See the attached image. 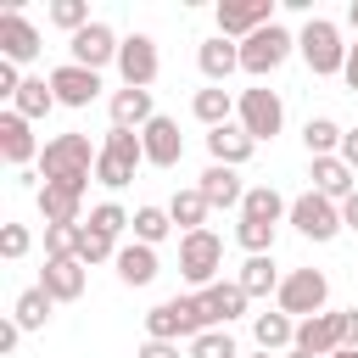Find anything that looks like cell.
Masks as SVG:
<instances>
[{
  "instance_id": "e0dca14e",
  "label": "cell",
  "mask_w": 358,
  "mask_h": 358,
  "mask_svg": "<svg viewBox=\"0 0 358 358\" xmlns=\"http://www.w3.org/2000/svg\"><path fill=\"white\" fill-rule=\"evenodd\" d=\"M0 157H6L11 168H22V162H34V157H39L34 123H28L22 112H0Z\"/></svg>"
},
{
  "instance_id": "b9f144b4",
  "label": "cell",
  "mask_w": 358,
  "mask_h": 358,
  "mask_svg": "<svg viewBox=\"0 0 358 358\" xmlns=\"http://www.w3.org/2000/svg\"><path fill=\"white\" fill-rule=\"evenodd\" d=\"M28 246H34V241H28L22 224H6V229H0V252H6V257H22Z\"/></svg>"
},
{
  "instance_id": "83f0119b",
  "label": "cell",
  "mask_w": 358,
  "mask_h": 358,
  "mask_svg": "<svg viewBox=\"0 0 358 358\" xmlns=\"http://www.w3.org/2000/svg\"><path fill=\"white\" fill-rule=\"evenodd\" d=\"M252 336H257L263 352H280V347L291 352V347H296V319H291V313H257V319H252Z\"/></svg>"
},
{
  "instance_id": "5b68a950",
  "label": "cell",
  "mask_w": 358,
  "mask_h": 358,
  "mask_svg": "<svg viewBox=\"0 0 358 358\" xmlns=\"http://www.w3.org/2000/svg\"><path fill=\"white\" fill-rule=\"evenodd\" d=\"M274 302H280V313H291V319L302 324V319L324 313V302H330V280H324L319 268H291V274L280 280Z\"/></svg>"
},
{
  "instance_id": "2e32d148",
  "label": "cell",
  "mask_w": 358,
  "mask_h": 358,
  "mask_svg": "<svg viewBox=\"0 0 358 358\" xmlns=\"http://www.w3.org/2000/svg\"><path fill=\"white\" fill-rule=\"evenodd\" d=\"M196 296H201V313H207L213 330H229V319H241L246 302H252L235 280H218V285H207V291H196Z\"/></svg>"
},
{
  "instance_id": "603a6c76",
  "label": "cell",
  "mask_w": 358,
  "mask_h": 358,
  "mask_svg": "<svg viewBox=\"0 0 358 358\" xmlns=\"http://www.w3.org/2000/svg\"><path fill=\"white\" fill-rule=\"evenodd\" d=\"M196 190L207 196V207H241V201H246L241 173H235V168H224V162H213V168L201 173V185H196Z\"/></svg>"
},
{
  "instance_id": "d6a6232c",
  "label": "cell",
  "mask_w": 358,
  "mask_h": 358,
  "mask_svg": "<svg viewBox=\"0 0 358 358\" xmlns=\"http://www.w3.org/2000/svg\"><path fill=\"white\" fill-rule=\"evenodd\" d=\"M207 213H213V207H207V196H201V190H173V201H168V218H173V224H185V235L207 229V224H201Z\"/></svg>"
},
{
  "instance_id": "4fadbf2b",
  "label": "cell",
  "mask_w": 358,
  "mask_h": 358,
  "mask_svg": "<svg viewBox=\"0 0 358 358\" xmlns=\"http://www.w3.org/2000/svg\"><path fill=\"white\" fill-rule=\"evenodd\" d=\"M117 50H123V39H117L106 22H90L84 34H73V62L90 67V73H101L106 62H117Z\"/></svg>"
},
{
  "instance_id": "f6af8a7d",
  "label": "cell",
  "mask_w": 358,
  "mask_h": 358,
  "mask_svg": "<svg viewBox=\"0 0 358 358\" xmlns=\"http://www.w3.org/2000/svg\"><path fill=\"white\" fill-rule=\"evenodd\" d=\"M17 341H22V324L6 319V324H0V352H17Z\"/></svg>"
},
{
  "instance_id": "ee69618b",
  "label": "cell",
  "mask_w": 358,
  "mask_h": 358,
  "mask_svg": "<svg viewBox=\"0 0 358 358\" xmlns=\"http://www.w3.org/2000/svg\"><path fill=\"white\" fill-rule=\"evenodd\" d=\"M134 358H179V341H145Z\"/></svg>"
},
{
  "instance_id": "74e56055",
  "label": "cell",
  "mask_w": 358,
  "mask_h": 358,
  "mask_svg": "<svg viewBox=\"0 0 358 358\" xmlns=\"http://www.w3.org/2000/svg\"><path fill=\"white\" fill-rule=\"evenodd\" d=\"M190 358H241V352H235V336L229 330H201L190 341Z\"/></svg>"
},
{
  "instance_id": "484cf974",
  "label": "cell",
  "mask_w": 358,
  "mask_h": 358,
  "mask_svg": "<svg viewBox=\"0 0 358 358\" xmlns=\"http://www.w3.org/2000/svg\"><path fill=\"white\" fill-rule=\"evenodd\" d=\"M241 218H252V224H274V229H280V218H291V201H285L274 185H252L246 201H241Z\"/></svg>"
},
{
  "instance_id": "bcb514c9",
  "label": "cell",
  "mask_w": 358,
  "mask_h": 358,
  "mask_svg": "<svg viewBox=\"0 0 358 358\" xmlns=\"http://www.w3.org/2000/svg\"><path fill=\"white\" fill-rule=\"evenodd\" d=\"M341 162L358 173V129H352V134H341Z\"/></svg>"
},
{
  "instance_id": "4316f807",
  "label": "cell",
  "mask_w": 358,
  "mask_h": 358,
  "mask_svg": "<svg viewBox=\"0 0 358 358\" xmlns=\"http://www.w3.org/2000/svg\"><path fill=\"white\" fill-rule=\"evenodd\" d=\"M117 280L123 285H151L157 280V246H140V241H129V246H117Z\"/></svg>"
},
{
  "instance_id": "f35d334b",
  "label": "cell",
  "mask_w": 358,
  "mask_h": 358,
  "mask_svg": "<svg viewBox=\"0 0 358 358\" xmlns=\"http://www.w3.org/2000/svg\"><path fill=\"white\" fill-rule=\"evenodd\" d=\"M235 241H241L252 257H263V252H274V224H252V218H241V224H235Z\"/></svg>"
},
{
  "instance_id": "ac0fdd59",
  "label": "cell",
  "mask_w": 358,
  "mask_h": 358,
  "mask_svg": "<svg viewBox=\"0 0 358 358\" xmlns=\"http://www.w3.org/2000/svg\"><path fill=\"white\" fill-rule=\"evenodd\" d=\"M296 347L302 352H313V358H330V352H341V313H313V319H302L296 324Z\"/></svg>"
},
{
  "instance_id": "7dc6e473",
  "label": "cell",
  "mask_w": 358,
  "mask_h": 358,
  "mask_svg": "<svg viewBox=\"0 0 358 358\" xmlns=\"http://www.w3.org/2000/svg\"><path fill=\"white\" fill-rule=\"evenodd\" d=\"M341 78H347V90L358 95V45H347V67H341Z\"/></svg>"
},
{
  "instance_id": "30bf717a",
  "label": "cell",
  "mask_w": 358,
  "mask_h": 358,
  "mask_svg": "<svg viewBox=\"0 0 358 358\" xmlns=\"http://www.w3.org/2000/svg\"><path fill=\"white\" fill-rule=\"evenodd\" d=\"M268 22H274V0H218V34L224 39H252Z\"/></svg>"
},
{
  "instance_id": "1f68e13d",
  "label": "cell",
  "mask_w": 358,
  "mask_h": 358,
  "mask_svg": "<svg viewBox=\"0 0 358 358\" xmlns=\"http://www.w3.org/2000/svg\"><path fill=\"white\" fill-rule=\"evenodd\" d=\"M50 106H56V90H50V78H22V90H17L11 112H22V117L34 123V117H45Z\"/></svg>"
},
{
  "instance_id": "816d5d0a",
  "label": "cell",
  "mask_w": 358,
  "mask_h": 358,
  "mask_svg": "<svg viewBox=\"0 0 358 358\" xmlns=\"http://www.w3.org/2000/svg\"><path fill=\"white\" fill-rule=\"evenodd\" d=\"M330 358H358V352H352V347H341V352H330Z\"/></svg>"
},
{
  "instance_id": "681fc988",
  "label": "cell",
  "mask_w": 358,
  "mask_h": 358,
  "mask_svg": "<svg viewBox=\"0 0 358 358\" xmlns=\"http://www.w3.org/2000/svg\"><path fill=\"white\" fill-rule=\"evenodd\" d=\"M347 22H352V28H358V0H352V6H347Z\"/></svg>"
},
{
  "instance_id": "7a4b0ae2",
  "label": "cell",
  "mask_w": 358,
  "mask_h": 358,
  "mask_svg": "<svg viewBox=\"0 0 358 358\" xmlns=\"http://www.w3.org/2000/svg\"><path fill=\"white\" fill-rule=\"evenodd\" d=\"M201 330H213L207 313H201V296H168L145 313V341H179V336L196 341Z\"/></svg>"
},
{
  "instance_id": "d6986e66",
  "label": "cell",
  "mask_w": 358,
  "mask_h": 358,
  "mask_svg": "<svg viewBox=\"0 0 358 358\" xmlns=\"http://www.w3.org/2000/svg\"><path fill=\"white\" fill-rule=\"evenodd\" d=\"M39 285H45L56 302H78V296H84V263H78V257H45Z\"/></svg>"
},
{
  "instance_id": "8992f818",
  "label": "cell",
  "mask_w": 358,
  "mask_h": 358,
  "mask_svg": "<svg viewBox=\"0 0 358 358\" xmlns=\"http://www.w3.org/2000/svg\"><path fill=\"white\" fill-rule=\"evenodd\" d=\"M296 50V34H285L280 22H268V28H257L252 39H241V73H252V78H268V73H280L285 67V56Z\"/></svg>"
},
{
  "instance_id": "7bdbcfd3",
  "label": "cell",
  "mask_w": 358,
  "mask_h": 358,
  "mask_svg": "<svg viewBox=\"0 0 358 358\" xmlns=\"http://www.w3.org/2000/svg\"><path fill=\"white\" fill-rule=\"evenodd\" d=\"M341 347L358 352V308H341Z\"/></svg>"
},
{
  "instance_id": "f1b7e54d",
  "label": "cell",
  "mask_w": 358,
  "mask_h": 358,
  "mask_svg": "<svg viewBox=\"0 0 358 358\" xmlns=\"http://www.w3.org/2000/svg\"><path fill=\"white\" fill-rule=\"evenodd\" d=\"M190 112H196L207 129H224V123H229V112H235V95H229L224 84H207V90H196V95H190Z\"/></svg>"
},
{
  "instance_id": "d4e9b609",
  "label": "cell",
  "mask_w": 358,
  "mask_h": 358,
  "mask_svg": "<svg viewBox=\"0 0 358 358\" xmlns=\"http://www.w3.org/2000/svg\"><path fill=\"white\" fill-rule=\"evenodd\" d=\"M196 62H201V73H207V84H224L229 73H241V45H229L224 34H218V39H201V50H196Z\"/></svg>"
},
{
  "instance_id": "7402d4cb",
  "label": "cell",
  "mask_w": 358,
  "mask_h": 358,
  "mask_svg": "<svg viewBox=\"0 0 358 358\" xmlns=\"http://www.w3.org/2000/svg\"><path fill=\"white\" fill-rule=\"evenodd\" d=\"M313 190L330 196V201H347L358 190V173L341 162V157H313Z\"/></svg>"
},
{
  "instance_id": "8fae6325",
  "label": "cell",
  "mask_w": 358,
  "mask_h": 358,
  "mask_svg": "<svg viewBox=\"0 0 358 358\" xmlns=\"http://www.w3.org/2000/svg\"><path fill=\"white\" fill-rule=\"evenodd\" d=\"M117 73L129 90H151L157 84V39L151 34H129L123 50H117Z\"/></svg>"
},
{
  "instance_id": "4dcf8cb0",
  "label": "cell",
  "mask_w": 358,
  "mask_h": 358,
  "mask_svg": "<svg viewBox=\"0 0 358 358\" xmlns=\"http://www.w3.org/2000/svg\"><path fill=\"white\" fill-rule=\"evenodd\" d=\"M50 308H56V296H50L45 285H28V291L17 296V308H11V319H17L22 330H45V324H50Z\"/></svg>"
},
{
  "instance_id": "836d02e7",
  "label": "cell",
  "mask_w": 358,
  "mask_h": 358,
  "mask_svg": "<svg viewBox=\"0 0 358 358\" xmlns=\"http://www.w3.org/2000/svg\"><path fill=\"white\" fill-rule=\"evenodd\" d=\"M302 145H308V157H341V129L330 117H308Z\"/></svg>"
},
{
  "instance_id": "9a60e30c",
  "label": "cell",
  "mask_w": 358,
  "mask_h": 358,
  "mask_svg": "<svg viewBox=\"0 0 358 358\" xmlns=\"http://www.w3.org/2000/svg\"><path fill=\"white\" fill-rule=\"evenodd\" d=\"M50 90H56L62 106H90V101L101 95V73L78 67V62H62V67L50 73Z\"/></svg>"
},
{
  "instance_id": "d590c367",
  "label": "cell",
  "mask_w": 358,
  "mask_h": 358,
  "mask_svg": "<svg viewBox=\"0 0 358 358\" xmlns=\"http://www.w3.org/2000/svg\"><path fill=\"white\" fill-rule=\"evenodd\" d=\"M84 268L90 263H106V257H117V246H112V235H101V229H90V224H78V252H73Z\"/></svg>"
},
{
  "instance_id": "5bb4252c",
  "label": "cell",
  "mask_w": 358,
  "mask_h": 358,
  "mask_svg": "<svg viewBox=\"0 0 358 358\" xmlns=\"http://www.w3.org/2000/svg\"><path fill=\"white\" fill-rule=\"evenodd\" d=\"M0 56L6 62H34L39 56V28L11 6V11H0Z\"/></svg>"
},
{
  "instance_id": "cb8c5ba5",
  "label": "cell",
  "mask_w": 358,
  "mask_h": 358,
  "mask_svg": "<svg viewBox=\"0 0 358 358\" xmlns=\"http://www.w3.org/2000/svg\"><path fill=\"white\" fill-rule=\"evenodd\" d=\"M39 213H45V224H84L78 213H84V190H73V185H39Z\"/></svg>"
},
{
  "instance_id": "44dd1931",
  "label": "cell",
  "mask_w": 358,
  "mask_h": 358,
  "mask_svg": "<svg viewBox=\"0 0 358 358\" xmlns=\"http://www.w3.org/2000/svg\"><path fill=\"white\" fill-rule=\"evenodd\" d=\"M207 151H213V162H224V168H241V162L257 151V140H252L241 123H224V129H213V134H207Z\"/></svg>"
},
{
  "instance_id": "ab89813d",
  "label": "cell",
  "mask_w": 358,
  "mask_h": 358,
  "mask_svg": "<svg viewBox=\"0 0 358 358\" xmlns=\"http://www.w3.org/2000/svg\"><path fill=\"white\" fill-rule=\"evenodd\" d=\"M78 252V224H45V257H73Z\"/></svg>"
},
{
  "instance_id": "60d3db41",
  "label": "cell",
  "mask_w": 358,
  "mask_h": 358,
  "mask_svg": "<svg viewBox=\"0 0 358 358\" xmlns=\"http://www.w3.org/2000/svg\"><path fill=\"white\" fill-rule=\"evenodd\" d=\"M123 224H134V218H129L117 201H101V207H90V229H101V235H112V241H117V229H123Z\"/></svg>"
},
{
  "instance_id": "f907efd6",
  "label": "cell",
  "mask_w": 358,
  "mask_h": 358,
  "mask_svg": "<svg viewBox=\"0 0 358 358\" xmlns=\"http://www.w3.org/2000/svg\"><path fill=\"white\" fill-rule=\"evenodd\" d=\"M285 358H313V352H302V347H291V352H285Z\"/></svg>"
},
{
  "instance_id": "f5cc1de1",
  "label": "cell",
  "mask_w": 358,
  "mask_h": 358,
  "mask_svg": "<svg viewBox=\"0 0 358 358\" xmlns=\"http://www.w3.org/2000/svg\"><path fill=\"white\" fill-rule=\"evenodd\" d=\"M257 358H274V352H257Z\"/></svg>"
},
{
  "instance_id": "277c9868",
  "label": "cell",
  "mask_w": 358,
  "mask_h": 358,
  "mask_svg": "<svg viewBox=\"0 0 358 358\" xmlns=\"http://www.w3.org/2000/svg\"><path fill=\"white\" fill-rule=\"evenodd\" d=\"M140 162H145L140 134H134V129H106V145H101V157H95V179H101L106 190H123Z\"/></svg>"
},
{
  "instance_id": "ba28073f",
  "label": "cell",
  "mask_w": 358,
  "mask_h": 358,
  "mask_svg": "<svg viewBox=\"0 0 358 358\" xmlns=\"http://www.w3.org/2000/svg\"><path fill=\"white\" fill-rule=\"evenodd\" d=\"M235 117H241V129L263 145V140H274L280 134V123H285V106H280V95L274 90H263V84H252V90H241V101H235Z\"/></svg>"
},
{
  "instance_id": "e575fe53",
  "label": "cell",
  "mask_w": 358,
  "mask_h": 358,
  "mask_svg": "<svg viewBox=\"0 0 358 358\" xmlns=\"http://www.w3.org/2000/svg\"><path fill=\"white\" fill-rule=\"evenodd\" d=\"M168 229H173L168 207H134V241H140V246H157Z\"/></svg>"
},
{
  "instance_id": "f546056e",
  "label": "cell",
  "mask_w": 358,
  "mask_h": 358,
  "mask_svg": "<svg viewBox=\"0 0 358 358\" xmlns=\"http://www.w3.org/2000/svg\"><path fill=\"white\" fill-rule=\"evenodd\" d=\"M235 285H241L246 296H268V291H280V268H274V257H268V252H263V257H246L241 274H235Z\"/></svg>"
},
{
  "instance_id": "8d00e7d4",
  "label": "cell",
  "mask_w": 358,
  "mask_h": 358,
  "mask_svg": "<svg viewBox=\"0 0 358 358\" xmlns=\"http://www.w3.org/2000/svg\"><path fill=\"white\" fill-rule=\"evenodd\" d=\"M50 22H56V28H67V34H84L95 17H90V6H84V0H50Z\"/></svg>"
},
{
  "instance_id": "7c38bea8",
  "label": "cell",
  "mask_w": 358,
  "mask_h": 358,
  "mask_svg": "<svg viewBox=\"0 0 358 358\" xmlns=\"http://www.w3.org/2000/svg\"><path fill=\"white\" fill-rule=\"evenodd\" d=\"M140 145H145V162H151V168H179V157H185V134H179V123L162 117V112L140 129Z\"/></svg>"
},
{
  "instance_id": "c3c4849f",
  "label": "cell",
  "mask_w": 358,
  "mask_h": 358,
  "mask_svg": "<svg viewBox=\"0 0 358 358\" xmlns=\"http://www.w3.org/2000/svg\"><path fill=\"white\" fill-rule=\"evenodd\" d=\"M341 224H347V229H358V190L341 201Z\"/></svg>"
},
{
  "instance_id": "ffe728a7",
  "label": "cell",
  "mask_w": 358,
  "mask_h": 358,
  "mask_svg": "<svg viewBox=\"0 0 358 358\" xmlns=\"http://www.w3.org/2000/svg\"><path fill=\"white\" fill-rule=\"evenodd\" d=\"M151 117H157L151 90H129V84H123V90L112 95V129H134V134H140Z\"/></svg>"
},
{
  "instance_id": "9c48e42d",
  "label": "cell",
  "mask_w": 358,
  "mask_h": 358,
  "mask_svg": "<svg viewBox=\"0 0 358 358\" xmlns=\"http://www.w3.org/2000/svg\"><path fill=\"white\" fill-rule=\"evenodd\" d=\"M291 224H296V235H308V241H336L347 224H341V201H330V196H319V190H308V196H296L291 201Z\"/></svg>"
},
{
  "instance_id": "3957f363",
  "label": "cell",
  "mask_w": 358,
  "mask_h": 358,
  "mask_svg": "<svg viewBox=\"0 0 358 358\" xmlns=\"http://www.w3.org/2000/svg\"><path fill=\"white\" fill-rule=\"evenodd\" d=\"M296 50H302V62H308L313 78H336V73L347 67V45H341V28H336L330 17H313V22L296 34Z\"/></svg>"
},
{
  "instance_id": "6da1fadb",
  "label": "cell",
  "mask_w": 358,
  "mask_h": 358,
  "mask_svg": "<svg viewBox=\"0 0 358 358\" xmlns=\"http://www.w3.org/2000/svg\"><path fill=\"white\" fill-rule=\"evenodd\" d=\"M95 157L101 151H90V134H56V140H45V151H39V173H45V185H73V190H84L90 185V173H95Z\"/></svg>"
},
{
  "instance_id": "52a82bcc",
  "label": "cell",
  "mask_w": 358,
  "mask_h": 358,
  "mask_svg": "<svg viewBox=\"0 0 358 358\" xmlns=\"http://www.w3.org/2000/svg\"><path fill=\"white\" fill-rule=\"evenodd\" d=\"M218 268H224V241H218L213 229H196V235L179 241V274H185L196 291L218 285Z\"/></svg>"
}]
</instances>
